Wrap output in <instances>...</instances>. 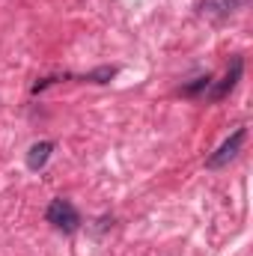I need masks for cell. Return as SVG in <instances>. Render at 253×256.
Here are the masks:
<instances>
[{"label": "cell", "instance_id": "cell-3", "mask_svg": "<svg viewBox=\"0 0 253 256\" xmlns=\"http://www.w3.org/2000/svg\"><path fill=\"white\" fill-rule=\"evenodd\" d=\"M242 72H244V60H242V57H232V63H230V68H226L224 80L214 84V90L208 92V98H212V102H220L224 96H230V92L236 90V84L242 80Z\"/></svg>", "mask_w": 253, "mask_h": 256}, {"label": "cell", "instance_id": "cell-1", "mask_svg": "<svg viewBox=\"0 0 253 256\" xmlns=\"http://www.w3.org/2000/svg\"><path fill=\"white\" fill-rule=\"evenodd\" d=\"M45 218H48V224L54 226V230H60V232H74L78 226H80V214H78V208L68 202V200H54L51 206H48V212H45Z\"/></svg>", "mask_w": 253, "mask_h": 256}, {"label": "cell", "instance_id": "cell-4", "mask_svg": "<svg viewBox=\"0 0 253 256\" xmlns=\"http://www.w3.org/2000/svg\"><path fill=\"white\" fill-rule=\"evenodd\" d=\"M51 152H54V143H51V140H39V143H33L30 152H27V167H30V170H42V167L48 164Z\"/></svg>", "mask_w": 253, "mask_h": 256}, {"label": "cell", "instance_id": "cell-5", "mask_svg": "<svg viewBox=\"0 0 253 256\" xmlns=\"http://www.w3.org/2000/svg\"><path fill=\"white\" fill-rule=\"evenodd\" d=\"M208 86H212V74H200V78H194L190 84L182 86V92H185V96H200V92H206Z\"/></svg>", "mask_w": 253, "mask_h": 256}, {"label": "cell", "instance_id": "cell-6", "mask_svg": "<svg viewBox=\"0 0 253 256\" xmlns=\"http://www.w3.org/2000/svg\"><path fill=\"white\" fill-rule=\"evenodd\" d=\"M114 74H116V68H114V66H102V68L90 72V74H86L84 80H92V84H108V80H110Z\"/></svg>", "mask_w": 253, "mask_h": 256}, {"label": "cell", "instance_id": "cell-2", "mask_svg": "<svg viewBox=\"0 0 253 256\" xmlns=\"http://www.w3.org/2000/svg\"><path fill=\"white\" fill-rule=\"evenodd\" d=\"M244 137H248V128H236V131H232L220 146H218V152H214V155H208V161H206V164H208L212 170H218V167L230 164V161L238 155V149L244 146Z\"/></svg>", "mask_w": 253, "mask_h": 256}]
</instances>
